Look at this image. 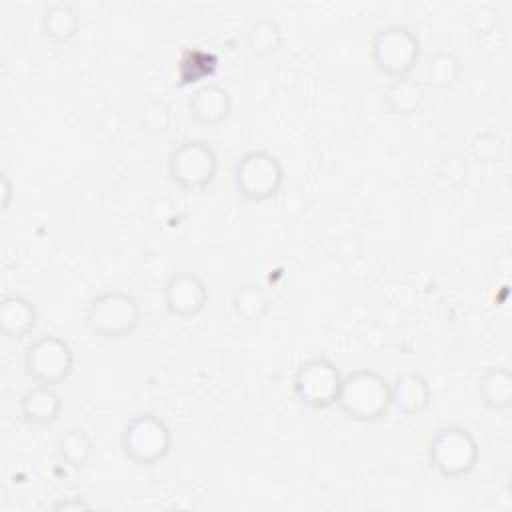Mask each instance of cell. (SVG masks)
Instances as JSON below:
<instances>
[{"label": "cell", "instance_id": "cell-1", "mask_svg": "<svg viewBox=\"0 0 512 512\" xmlns=\"http://www.w3.org/2000/svg\"><path fill=\"white\" fill-rule=\"evenodd\" d=\"M336 406L354 422H376L388 414L390 382L372 368H358L342 376Z\"/></svg>", "mask_w": 512, "mask_h": 512}, {"label": "cell", "instance_id": "cell-2", "mask_svg": "<svg viewBox=\"0 0 512 512\" xmlns=\"http://www.w3.org/2000/svg\"><path fill=\"white\" fill-rule=\"evenodd\" d=\"M84 322L94 336L120 340L138 328L140 304L126 290H106L88 300Z\"/></svg>", "mask_w": 512, "mask_h": 512}, {"label": "cell", "instance_id": "cell-3", "mask_svg": "<svg viewBox=\"0 0 512 512\" xmlns=\"http://www.w3.org/2000/svg\"><path fill=\"white\" fill-rule=\"evenodd\" d=\"M480 458L474 434L464 426H446L436 430L428 444L430 466L448 480L468 476Z\"/></svg>", "mask_w": 512, "mask_h": 512}, {"label": "cell", "instance_id": "cell-4", "mask_svg": "<svg viewBox=\"0 0 512 512\" xmlns=\"http://www.w3.org/2000/svg\"><path fill=\"white\" fill-rule=\"evenodd\" d=\"M370 58L390 78L408 76L420 60V40L404 24L380 26L370 40Z\"/></svg>", "mask_w": 512, "mask_h": 512}, {"label": "cell", "instance_id": "cell-5", "mask_svg": "<svg viewBox=\"0 0 512 512\" xmlns=\"http://www.w3.org/2000/svg\"><path fill=\"white\" fill-rule=\"evenodd\" d=\"M120 444L130 462L138 466H154L168 456L172 448V432L154 412H140L126 422Z\"/></svg>", "mask_w": 512, "mask_h": 512}, {"label": "cell", "instance_id": "cell-6", "mask_svg": "<svg viewBox=\"0 0 512 512\" xmlns=\"http://www.w3.org/2000/svg\"><path fill=\"white\" fill-rule=\"evenodd\" d=\"M232 180L242 198L264 202L282 188L284 166L280 158L268 150H250L234 162Z\"/></svg>", "mask_w": 512, "mask_h": 512}, {"label": "cell", "instance_id": "cell-7", "mask_svg": "<svg viewBox=\"0 0 512 512\" xmlns=\"http://www.w3.org/2000/svg\"><path fill=\"white\" fill-rule=\"evenodd\" d=\"M342 374L326 356H312L298 364L292 378L294 398L312 410H326L336 404Z\"/></svg>", "mask_w": 512, "mask_h": 512}, {"label": "cell", "instance_id": "cell-8", "mask_svg": "<svg viewBox=\"0 0 512 512\" xmlns=\"http://www.w3.org/2000/svg\"><path fill=\"white\" fill-rule=\"evenodd\" d=\"M218 166L220 162L214 148L198 138L180 142L168 156V174L172 182L188 192L206 188L216 178Z\"/></svg>", "mask_w": 512, "mask_h": 512}, {"label": "cell", "instance_id": "cell-9", "mask_svg": "<svg viewBox=\"0 0 512 512\" xmlns=\"http://www.w3.org/2000/svg\"><path fill=\"white\" fill-rule=\"evenodd\" d=\"M72 368L74 352L56 334H42L24 348V370L38 384L56 386L72 374Z\"/></svg>", "mask_w": 512, "mask_h": 512}, {"label": "cell", "instance_id": "cell-10", "mask_svg": "<svg viewBox=\"0 0 512 512\" xmlns=\"http://www.w3.org/2000/svg\"><path fill=\"white\" fill-rule=\"evenodd\" d=\"M162 298L172 316L192 320L208 304V288L200 274L192 270H178L166 278Z\"/></svg>", "mask_w": 512, "mask_h": 512}, {"label": "cell", "instance_id": "cell-11", "mask_svg": "<svg viewBox=\"0 0 512 512\" xmlns=\"http://www.w3.org/2000/svg\"><path fill=\"white\" fill-rule=\"evenodd\" d=\"M190 118L204 126H220L232 114V96L228 88L216 82H204L188 100Z\"/></svg>", "mask_w": 512, "mask_h": 512}, {"label": "cell", "instance_id": "cell-12", "mask_svg": "<svg viewBox=\"0 0 512 512\" xmlns=\"http://www.w3.org/2000/svg\"><path fill=\"white\" fill-rule=\"evenodd\" d=\"M432 400L428 380L418 372H402L390 384V404L402 416L422 414Z\"/></svg>", "mask_w": 512, "mask_h": 512}, {"label": "cell", "instance_id": "cell-13", "mask_svg": "<svg viewBox=\"0 0 512 512\" xmlns=\"http://www.w3.org/2000/svg\"><path fill=\"white\" fill-rule=\"evenodd\" d=\"M62 410L60 394L54 386L34 384L20 396V414L32 426H50L58 420Z\"/></svg>", "mask_w": 512, "mask_h": 512}, {"label": "cell", "instance_id": "cell-14", "mask_svg": "<svg viewBox=\"0 0 512 512\" xmlns=\"http://www.w3.org/2000/svg\"><path fill=\"white\" fill-rule=\"evenodd\" d=\"M36 326V308L22 294L10 292L0 302V328L6 338L18 340L28 336Z\"/></svg>", "mask_w": 512, "mask_h": 512}, {"label": "cell", "instance_id": "cell-15", "mask_svg": "<svg viewBox=\"0 0 512 512\" xmlns=\"http://www.w3.org/2000/svg\"><path fill=\"white\" fill-rule=\"evenodd\" d=\"M424 98H426V92H424L422 82L412 76L392 78L384 92L386 108L392 114H400V116L416 114L422 108Z\"/></svg>", "mask_w": 512, "mask_h": 512}, {"label": "cell", "instance_id": "cell-16", "mask_svg": "<svg viewBox=\"0 0 512 512\" xmlns=\"http://www.w3.org/2000/svg\"><path fill=\"white\" fill-rule=\"evenodd\" d=\"M480 402L488 410H506L512 406V374L506 366H488L478 380Z\"/></svg>", "mask_w": 512, "mask_h": 512}, {"label": "cell", "instance_id": "cell-17", "mask_svg": "<svg viewBox=\"0 0 512 512\" xmlns=\"http://www.w3.org/2000/svg\"><path fill=\"white\" fill-rule=\"evenodd\" d=\"M80 26V18L72 4L68 2H52L42 10L40 30L52 42L64 44L70 42Z\"/></svg>", "mask_w": 512, "mask_h": 512}, {"label": "cell", "instance_id": "cell-18", "mask_svg": "<svg viewBox=\"0 0 512 512\" xmlns=\"http://www.w3.org/2000/svg\"><path fill=\"white\" fill-rule=\"evenodd\" d=\"M56 452H58V458L72 470H82L92 454H94V442H92V436L84 430V428H70L66 430L58 442H56Z\"/></svg>", "mask_w": 512, "mask_h": 512}, {"label": "cell", "instance_id": "cell-19", "mask_svg": "<svg viewBox=\"0 0 512 512\" xmlns=\"http://www.w3.org/2000/svg\"><path fill=\"white\" fill-rule=\"evenodd\" d=\"M232 310L246 322L262 320L270 310V298L256 282H244L232 292Z\"/></svg>", "mask_w": 512, "mask_h": 512}, {"label": "cell", "instance_id": "cell-20", "mask_svg": "<svg viewBox=\"0 0 512 512\" xmlns=\"http://www.w3.org/2000/svg\"><path fill=\"white\" fill-rule=\"evenodd\" d=\"M284 34L276 18L260 16L250 22L246 30V42L252 54L256 56H270L282 46Z\"/></svg>", "mask_w": 512, "mask_h": 512}, {"label": "cell", "instance_id": "cell-21", "mask_svg": "<svg viewBox=\"0 0 512 512\" xmlns=\"http://www.w3.org/2000/svg\"><path fill=\"white\" fill-rule=\"evenodd\" d=\"M462 62L450 50H436L426 62V78L436 88H450L460 80Z\"/></svg>", "mask_w": 512, "mask_h": 512}, {"label": "cell", "instance_id": "cell-22", "mask_svg": "<svg viewBox=\"0 0 512 512\" xmlns=\"http://www.w3.org/2000/svg\"><path fill=\"white\" fill-rule=\"evenodd\" d=\"M506 152V142L500 132L484 128L470 140V156L480 164H498Z\"/></svg>", "mask_w": 512, "mask_h": 512}, {"label": "cell", "instance_id": "cell-23", "mask_svg": "<svg viewBox=\"0 0 512 512\" xmlns=\"http://www.w3.org/2000/svg\"><path fill=\"white\" fill-rule=\"evenodd\" d=\"M468 162L460 154H446L440 158L434 170V184L440 190H454L468 178Z\"/></svg>", "mask_w": 512, "mask_h": 512}, {"label": "cell", "instance_id": "cell-24", "mask_svg": "<svg viewBox=\"0 0 512 512\" xmlns=\"http://www.w3.org/2000/svg\"><path fill=\"white\" fill-rule=\"evenodd\" d=\"M142 124L150 132H164L170 126V108L162 100L146 102L142 110Z\"/></svg>", "mask_w": 512, "mask_h": 512}, {"label": "cell", "instance_id": "cell-25", "mask_svg": "<svg viewBox=\"0 0 512 512\" xmlns=\"http://www.w3.org/2000/svg\"><path fill=\"white\" fill-rule=\"evenodd\" d=\"M472 24L478 30V34L492 32L496 26V12L490 6H480L472 12Z\"/></svg>", "mask_w": 512, "mask_h": 512}, {"label": "cell", "instance_id": "cell-26", "mask_svg": "<svg viewBox=\"0 0 512 512\" xmlns=\"http://www.w3.org/2000/svg\"><path fill=\"white\" fill-rule=\"evenodd\" d=\"M0 184H2V210H8L10 200H12V182H10V176L6 170L2 172Z\"/></svg>", "mask_w": 512, "mask_h": 512}, {"label": "cell", "instance_id": "cell-27", "mask_svg": "<svg viewBox=\"0 0 512 512\" xmlns=\"http://www.w3.org/2000/svg\"><path fill=\"white\" fill-rule=\"evenodd\" d=\"M52 508H54V510H86V508H90V504L84 502L82 498H74V500L56 502Z\"/></svg>", "mask_w": 512, "mask_h": 512}]
</instances>
